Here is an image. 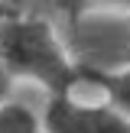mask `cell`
Here are the masks:
<instances>
[{
	"label": "cell",
	"instance_id": "4",
	"mask_svg": "<svg viewBox=\"0 0 130 133\" xmlns=\"http://www.w3.org/2000/svg\"><path fill=\"white\" fill-rule=\"evenodd\" d=\"M0 133H46V130L36 110L6 97V101H0Z\"/></svg>",
	"mask_w": 130,
	"mask_h": 133
},
{
	"label": "cell",
	"instance_id": "7",
	"mask_svg": "<svg viewBox=\"0 0 130 133\" xmlns=\"http://www.w3.org/2000/svg\"><path fill=\"white\" fill-rule=\"evenodd\" d=\"M10 10H16V6H10V3H0V16H3V13H10Z\"/></svg>",
	"mask_w": 130,
	"mask_h": 133
},
{
	"label": "cell",
	"instance_id": "5",
	"mask_svg": "<svg viewBox=\"0 0 130 133\" xmlns=\"http://www.w3.org/2000/svg\"><path fill=\"white\" fill-rule=\"evenodd\" d=\"M88 6H107V10H130V0H65V10L78 16Z\"/></svg>",
	"mask_w": 130,
	"mask_h": 133
},
{
	"label": "cell",
	"instance_id": "8",
	"mask_svg": "<svg viewBox=\"0 0 130 133\" xmlns=\"http://www.w3.org/2000/svg\"><path fill=\"white\" fill-rule=\"evenodd\" d=\"M3 3H10V6H16V10H20V3H23V0H3Z\"/></svg>",
	"mask_w": 130,
	"mask_h": 133
},
{
	"label": "cell",
	"instance_id": "2",
	"mask_svg": "<svg viewBox=\"0 0 130 133\" xmlns=\"http://www.w3.org/2000/svg\"><path fill=\"white\" fill-rule=\"evenodd\" d=\"M46 133H130V117L117 107L104 104H84L75 94H49L42 110Z\"/></svg>",
	"mask_w": 130,
	"mask_h": 133
},
{
	"label": "cell",
	"instance_id": "6",
	"mask_svg": "<svg viewBox=\"0 0 130 133\" xmlns=\"http://www.w3.org/2000/svg\"><path fill=\"white\" fill-rule=\"evenodd\" d=\"M10 88H13V75L6 71V65L0 62V101H6V97H10Z\"/></svg>",
	"mask_w": 130,
	"mask_h": 133
},
{
	"label": "cell",
	"instance_id": "1",
	"mask_svg": "<svg viewBox=\"0 0 130 133\" xmlns=\"http://www.w3.org/2000/svg\"><path fill=\"white\" fill-rule=\"evenodd\" d=\"M0 62L13 78H29L49 94H75L81 71L58 29L42 16L10 10L0 16Z\"/></svg>",
	"mask_w": 130,
	"mask_h": 133
},
{
	"label": "cell",
	"instance_id": "3",
	"mask_svg": "<svg viewBox=\"0 0 130 133\" xmlns=\"http://www.w3.org/2000/svg\"><path fill=\"white\" fill-rule=\"evenodd\" d=\"M81 78L94 81L104 91V101L110 107H117L124 117H130V62L117 65V68H94V65H81L78 62Z\"/></svg>",
	"mask_w": 130,
	"mask_h": 133
}]
</instances>
